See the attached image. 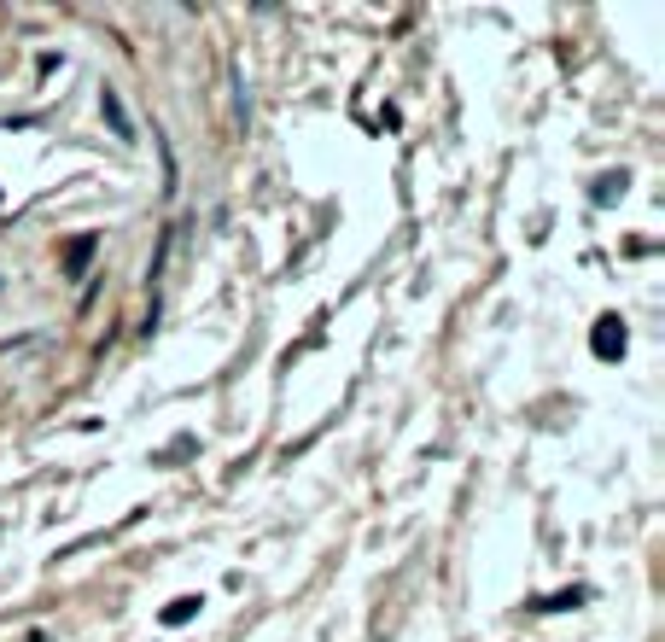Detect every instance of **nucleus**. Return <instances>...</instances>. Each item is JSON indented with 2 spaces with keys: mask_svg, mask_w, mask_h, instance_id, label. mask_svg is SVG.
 Wrapping results in <instances>:
<instances>
[{
  "mask_svg": "<svg viewBox=\"0 0 665 642\" xmlns=\"http://www.w3.org/2000/svg\"><path fill=\"white\" fill-rule=\"evenodd\" d=\"M619 350H624V327H619V321H601V333H596V356H619Z\"/></svg>",
  "mask_w": 665,
  "mask_h": 642,
  "instance_id": "f03ea898",
  "label": "nucleus"
},
{
  "mask_svg": "<svg viewBox=\"0 0 665 642\" xmlns=\"http://www.w3.org/2000/svg\"><path fill=\"white\" fill-rule=\"evenodd\" d=\"M199 614V596H181V601H169V614H164V625H187V619Z\"/></svg>",
  "mask_w": 665,
  "mask_h": 642,
  "instance_id": "7ed1b4c3",
  "label": "nucleus"
},
{
  "mask_svg": "<svg viewBox=\"0 0 665 642\" xmlns=\"http://www.w3.org/2000/svg\"><path fill=\"white\" fill-rule=\"evenodd\" d=\"M583 601V590H567V596H549V601H537V614H560V607H578Z\"/></svg>",
  "mask_w": 665,
  "mask_h": 642,
  "instance_id": "20e7f679",
  "label": "nucleus"
},
{
  "mask_svg": "<svg viewBox=\"0 0 665 642\" xmlns=\"http://www.w3.org/2000/svg\"><path fill=\"white\" fill-rule=\"evenodd\" d=\"M99 106H106V117H111V129H117V140H135V129H129V112H123V99H117V94L106 88V94H99Z\"/></svg>",
  "mask_w": 665,
  "mask_h": 642,
  "instance_id": "f257e3e1",
  "label": "nucleus"
},
{
  "mask_svg": "<svg viewBox=\"0 0 665 642\" xmlns=\"http://www.w3.org/2000/svg\"><path fill=\"white\" fill-rule=\"evenodd\" d=\"M88 257H94V234H82V239H76V246H70V269H82Z\"/></svg>",
  "mask_w": 665,
  "mask_h": 642,
  "instance_id": "39448f33",
  "label": "nucleus"
},
{
  "mask_svg": "<svg viewBox=\"0 0 665 642\" xmlns=\"http://www.w3.org/2000/svg\"><path fill=\"white\" fill-rule=\"evenodd\" d=\"M613 193H624V176H601V187H596V199H601V205H607V199Z\"/></svg>",
  "mask_w": 665,
  "mask_h": 642,
  "instance_id": "423d86ee",
  "label": "nucleus"
}]
</instances>
